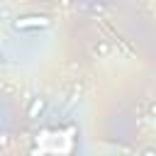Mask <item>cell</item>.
I'll use <instances>...</instances> for the list:
<instances>
[{
  "instance_id": "1",
  "label": "cell",
  "mask_w": 156,
  "mask_h": 156,
  "mask_svg": "<svg viewBox=\"0 0 156 156\" xmlns=\"http://www.w3.org/2000/svg\"><path fill=\"white\" fill-rule=\"evenodd\" d=\"M49 24H51V20L44 15H27V17H17L12 22V27L17 32H37V29H46Z\"/></svg>"
},
{
  "instance_id": "2",
  "label": "cell",
  "mask_w": 156,
  "mask_h": 156,
  "mask_svg": "<svg viewBox=\"0 0 156 156\" xmlns=\"http://www.w3.org/2000/svg\"><path fill=\"white\" fill-rule=\"evenodd\" d=\"M44 110H46V100H44V98H34L32 105H29V110H27V117H29V119H37Z\"/></svg>"
},
{
  "instance_id": "3",
  "label": "cell",
  "mask_w": 156,
  "mask_h": 156,
  "mask_svg": "<svg viewBox=\"0 0 156 156\" xmlns=\"http://www.w3.org/2000/svg\"><path fill=\"white\" fill-rule=\"evenodd\" d=\"M151 115H156V105H154V107H151Z\"/></svg>"
},
{
  "instance_id": "4",
  "label": "cell",
  "mask_w": 156,
  "mask_h": 156,
  "mask_svg": "<svg viewBox=\"0 0 156 156\" xmlns=\"http://www.w3.org/2000/svg\"><path fill=\"white\" fill-rule=\"evenodd\" d=\"M0 63H5V58H2V54H0Z\"/></svg>"
}]
</instances>
